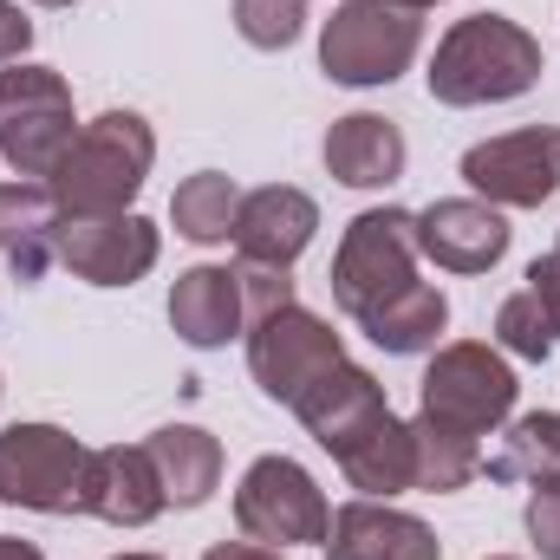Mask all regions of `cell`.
<instances>
[{
	"label": "cell",
	"instance_id": "1",
	"mask_svg": "<svg viewBox=\"0 0 560 560\" xmlns=\"http://www.w3.org/2000/svg\"><path fill=\"white\" fill-rule=\"evenodd\" d=\"M541 72H548V59L528 26H515L502 13H469L436 39V59L423 79H430L436 105L469 112V105H509V98L535 92Z\"/></svg>",
	"mask_w": 560,
	"mask_h": 560
},
{
	"label": "cell",
	"instance_id": "2",
	"mask_svg": "<svg viewBox=\"0 0 560 560\" xmlns=\"http://www.w3.org/2000/svg\"><path fill=\"white\" fill-rule=\"evenodd\" d=\"M150 163H156L150 125L138 112H105L72 138L59 170L46 176V189L59 196V215H125L138 202Z\"/></svg>",
	"mask_w": 560,
	"mask_h": 560
},
{
	"label": "cell",
	"instance_id": "3",
	"mask_svg": "<svg viewBox=\"0 0 560 560\" xmlns=\"http://www.w3.org/2000/svg\"><path fill=\"white\" fill-rule=\"evenodd\" d=\"M418 287V215L411 209H365L352 215L332 255V300L346 319H372L385 300Z\"/></svg>",
	"mask_w": 560,
	"mask_h": 560
},
{
	"label": "cell",
	"instance_id": "4",
	"mask_svg": "<svg viewBox=\"0 0 560 560\" xmlns=\"http://www.w3.org/2000/svg\"><path fill=\"white\" fill-rule=\"evenodd\" d=\"M423 46V13L398 0H346L319 33V66L332 85H392Z\"/></svg>",
	"mask_w": 560,
	"mask_h": 560
},
{
	"label": "cell",
	"instance_id": "5",
	"mask_svg": "<svg viewBox=\"0 0 560 560\" xmlns=\"http://www.w3.org/2000/svg\"><path fill=\"white\" fill-rule=\"evenodd\" d=\"M515 372L502 352H489L482 339H456V346H436L430 372L418 385V418L443 423V430H463V436H489L495 423H509L515 411Z\"/></svg>",
	"mask_w": 560,
	"mask_h": 560
},
{
	"label": "cell",
	"instance_id": "6",
	"mask_svg": "<svg viewBox=\"0 0 560 560\" xmlns=\"http://www.w3.org/2000/svg\"><path fill=\"white\" fill-rule=\"evenodd\" d=\"M79 138L72 118V85L52 66H13L0 72V156L7 170L46 183L59 170V156Z\"/></svg>",
	"mask_w": 560,
	"mask_h": 560
},
{
	"label": "cell",
	"instance_id": "7",
	"mask_svg": "<svg viewBox=\"0 0 560 560\" xmlns=\"http://www.w3.org/2000/svg\"><path fill=\"white\" fill-rule=\"evenodd\" d=\"M85 443L59 423H7L0 430V502L33 515H79L85 482Z\"/></svg>",
	"mask_w": 560,
	"mask_h": 560
},
{
	"label": "cell",
	"instance_id": "8",
	"mask_svg": "<svg viewBox=\"0 0 560 560\" xmlns=\"http://www.w3.org/2000/svg\"><path fill=\"white\" fill-rule=\"evenodd\" d=\"M326 495L319 482L293 463V456H261L248 463L242 489H235V528L255 548H300V541H326Z\"/></svg>",
	"mask_w": 560,
	"mask_h": 560
},
{
	"label": "cell",
	"instance_id": "9",
	"mask_svg": "<svg viewBox=\"0 0 560 560\" xmlns=\"http://www.w3.org/2000/svg\"><path fill=\"white\" fill-rule=\"evenodd\" d=\"M463 183L489 209H541L560 189V131L528 125V131H509V138L469 143L463 150Z\"/></svg>",
	"mask_w": 560,
	"mask_h": 560
},
{
	"label": "cell",
	"instance_id": "10",
	"mask_svg": "<svg viewBox=\"0 0 560 560\" xmlns=\"http://www.w3.org/2000/svg\"><path fill=\"white\" fill-rule=\"evenodd\" d=\"M346 359V346H339V332L319 319V313H306V306H280L268 319H255L248 326V372H255V385L275 398V405H293L326 365H339Z\"/></svg>",
	"mask_w": 560,
	"mask_h": 560
},
{
	"label": "cell",
	"instance_id": "11",
	"mask_svg": "<svg viewBox=\"0 0 560 560\" xmlns=\"http://www.w3.org/2000/svg\"><path fill=\"white\" fill-rule=\"evenodd\" d=\"M293 418L306 423V436H313L319 450H332V463H339L359 436H372L378 423L392 418V398H385V385H378L365 365L339 359V365H326V372L293 398Z\"/></svg>",
	"mask_w": 560,
	"mask_h": 560
},
{
	"label": "cell",
	"instance_id": "12",
	"mask_svg": "<svg viewBox=\"0 0 560 560\" xmlns=\"http://www.w3.org/2000/svg\"><path fill=\"white\" fill-rule=\"evenodd\" d=\"M59 261L92 287H131L156 268V229L143 215H66L59 222Z\"/></svg>",
	"mask_w": 560,
	"mask_h": 560
},
{
	"label": "cell",
	"instance_id": "13",
	"mask_svg": "<svg viewBox=\"0 0 560 560\" xmlns=\"http://www.w3.org/2000/svg\"><path fill=\"white\" fill-rule=\"evenodd\" d=\"M418 255L436 261L443 275H489L509 255V222H502V209H489L476 196L430 202L418 215Z\"/></svg>",
	"mask_w": 560,
	"mask_h": 560
},
{
	"label": "cell",
	"instance_id": "14",
	"mask_svg": "<svg viewBox=\"0 0 560 560\" xmlns=\"http://www.w3.org/2000/svg\"><path fill=\"white\" fill-rule=\"evenodd\" d=\"M163 509L170 502H163V482H156V463H150L143 443H112V450H92L85 456L79 515H98L112 528H143Z\"/></svg>",
	"mask_w": 560,
	"mask_h": 560
},
{
	"label": "cell",
	"instance_id": "15",
	"mask_svg": "<svg viewBox=\"0 0 560 560\" xmlns=\"http://www.w3.org/2000/svg\"><path fill=\"white\" fill-rule=\"evenodd\" d=\"M319 548H326V560H443L436 535L423 528L418 515H405L392 502H372V495L332 509Z\"/></svg>",
	"mask_w": 560,
	"mask_h": 560
},
{
	"label": "cell",
	"instance_id": "16",
	"mask_svg": "<svg viewBox=\"0 0 560 560\" xmlns=\"http://www.w3.org/2000/svg\"><path fill=\"white\" fill-rule=\"evenodd\" d=\"M319 229V209L306 189H287V183H268V189H248L242 209H235V255L242 261H268V268H293L306 255Z\"/></svg>",
	"mask_w": 560,
	"mask_h": 560
},
{
	"label": "cell",
	"instance_id": "17",
	"mask_svg": "<svg viewBox=\"0 0 560 560\" xmlns=\"http://www.w3.org/2000/svg\"><path fill=\"white\" fill-rule=\"evenodd\" d=\"M170 326H176V339L196 346V352L229 346V339L248 326L235 268H189V275H176V287H170Z\"/></svg>",
	"mask_w": 560,
	"mask_h": 560
},
{
	"label": "cell",
	"instance_id": "18",
	"mask_svg": "<svg viewBox=\"0 0 560 560\" xmlns=\"http://www.w3.org/2000/svg\"><path fill=\"white\" fill-rule=\"evenodd\" d=\"M59 196L33 176L0 183V255L13 261L20 280H39L46 261H59Z\"/></svg>",
	"mask_w": 560,
	"mask_h": 560
},
{
	"label": "cell",
	"instance_id": "19",
	"mask_svg": "<svg viewBox=\"0 0 560 560\" xmlns=\"http://www.w3.org/2000/svg\"><path fill=\"white\" fill-rule=\"evenodd\" d=\"M326 170L346 189H385L405 176V131L378 112H352L326 131Z\"/></svg>",
	"mask_w": 560,
	"mask_h": 560
},
{
	"label": "cell",
	"instance_id": "20",
	"mask_svg": "<svg viewBox=\"0 0 560 560\" xmlns=\"http://www.w3.org/2000/svg\"><path fill=\"white\" fill-rule=\"evenodd\" d=\"M150 463H156V482H163V502L176 509H202L222 482V443L196 423H163L150 443Z\"/></svg>",
	"mask_w": 560,
	"mask_h": 560
},
{
	"label": "cell",
	"instance_id": "21",
	"mask_svg": "<svg viewBox=\"0 0 560 560\" xmlns=\"http://www.w3.org/2000/svg\"><path fill=\"white\" fill-rule=\"evenodd\" d=\"M339 469H346V482H352L359 495H372V502H392V495L418 489V450H411V423L385 418L372 436H359V443L339 456Z\"/></svg>",
	"mask_w": 560,
	"mask_h": 560
},
{
	"label": "cell",
	"instance_id": "22",
	"mask_svg": "<svg viewBox=\"0 0 560 560\" xmlns=\"http://www.w3.org/2000/svg\"><path fill=\"white\" fill-rule=\"evenodd\" d=\"M443 326H450V300H443V287H430V280H418V287L398 293V300H385L372 319H359V332H365L378 352H398V359L430 352Z\"/></svg>",
	"mask_w": 560,
	"mask_h": 560
},
{
	"label": "cell",
	"instance_id": "23",
	"mask_svg": "<svg viewBox=\"0 0 560 560\" xmlns=\"http://www.w3.org/2000/svg\"><path fill=\"white\" fill-rule=\"evenodd\" d=\"M482 469H489V482H560V411H528V418L509 423V436H502V456L489 463L482 456Z\"/></svg>",
	"mask_w": 560,
	"mask_h": 560
},
{
	"label": "cell",
	"instance_id": "24",
	"mask_svg": "<svg viewBox=\"0 0 560 560\" xmlns=\"http://www.w3.org/2000/svg\"><path fill=\"white\" fill-rule=\"evenodd\" d=\"M235 209H242V189H235V176H222V170H202V176H189V183L170 196L176 235H189V242H202V248L235 235Z\"/></svg>",
	"mask_w": 560,
	"mask_h": 560
},
{
	"label": "cell",
	"instance_id": "25",
	"mask_svg": "<svg viewBox=\"0 0 560 560\" xmlns=\"http://www.w3.org/2000/svg\"><path fill=\"white\" fill-rule=\"evenodd\" d=\"M411 450H418V489L423 495H450L463 482L482 476V443L463 436V430H443V423L418 418L411 423Z\"/></svg>",
	"mask_w": 560,
	"mask_h": 560
},
{
	"label": "cell",
	"instance_id": "26",
	"mask_svg": "<svg viewBox=\"0 0 560 560\" xmlns=\"http://www.w3.org/2000/svg\"><path fill=\"white\" fill-rule=\"evenodd\" d=\"M495 346L515 352V359H535V365H541V359L560 346V319L528 293V287H522V293H509V300L495 306Z\"/></svg>",
	"mask_w": 560,
	"mask_h": 560
},
{
	"label": "cell",
	"instance_id": "27",
	"mask_svg": "<svg viewBox=\"0 0 560 560\" xmlns=\"http://www.w3.org/2000/svg\"><path fill=\"white\" fill-rule=\"evenodd\" d=\"M300 26H306V0H235V33L261 52L293 46Z\"/></svg>",
	"mask_w": 560,
	"mask_h": 560
},
{
	"label": "cell",
	"instance_id": "28",
	"mask_svg": "<svg viewBox=\"0 0 560 560\" xmlns=\"http://www.w3.org/2000/svg\"><path fill=\"white\" fill-rule=\"evenodd\" d=\"M235 280H242V313H248V326L268 319V313H280V306H293V280H287V268L235 261Z\"/></svg>",
	"mask_w": 560,
	"mask_h": 560
},
{
	"label": "cell",
	"instance_id": "29",
	"mask_svg": "<svg viewBox=\"0 0 560 560\" xmlns=\"http://www.w3.org/2000/svg\"><path fill=\"white\" fill-rule=\"evenodd\" d=\"M528 535H535L541 560H560V482H541L528 495Z\"/></svg>",
	"mask_w": 560,
	"mask_h": 560
},
{
	"label": "cell",
	"instance_id": "30",
	"mask_svg": "<svg viewBox=\"0 0 560 560\" xmlns=\"http://www.w3.org/2000/svg\"><path fill=\"white\" fill-rule=\"evenodd\" d=\"M26 46H33V20L20 13V0H0V66H20Z\"/></svg>",
	"mask_w": 560,
	"mask_h": 560
},
{
	"label": "cell",
	"instance_id": "31",
	"mask_svg": "<svg viewBox=\"0 0 560 560\" xmlns=\"http://www.w3.org/2000/svg\"><path fill=\"white\" fill-rule=\"evenodd\" d=\"M528 293H535V300L560 319V248H555V255H541V261L528 268Z\"/></svg>",
	"mask_w": 560,
	"mask_h": 560
},
{
	"label": "cell",
	"instance_id": "32",
	"mask_svg": "<svg viewBox=\"0 0 560 560\" xmlns=\"http://www.w3.org/2000/svg\"><path fill=\"white\" fill-rule=\"evenodd\" d=\"M202 560H280L275 548H255V541H222V548H209Z\"/></svg>",
	"mask_w": 560,
	"mask_h": 560
},
{
	"label": "cell",
	"instance_id": "33",
	"mask_svg": "<svg viewBox=\"0 0 560 560\" xmlns=\"http://www.w3.org/2000/svg\"><path fill=\"white\" fill-rule=\"evenodd\" d=\"M0 560H46L33 541H20V535H0Z\"/></svg>",
	"mask_w": 560,
	"mask_h": 560
},
{
	"label": "cell",
	"instance_id": "34",
	"mask_svg": "<svg viewBox=\"0 0 560 560\" xmlns=\"http://www.w3.org/2000/svg\"><path fill=\"white\" fill-rule=\"evenodd\" d=\"M398 7H418V13H423V7H436V0H398Z\"/></svg>",
	"mask_w": 560,
	"mask_h": 560
},
{
	"label": "cell",
	"instance_id": "35",
	"mask_svg": "<svg viewBox=\"0 0 560 560\" xmlns=\"http://www.w3.org/2000/svg\"><path fill=\"white\" fill-rule=\"evenodd\" d=\"M112 560H156V555H112Z\"/></svg>",
	"mask_w": 560,
	"mask_h": 560
},
{
	"label": "cell",
	"instance_id": "36",
	"mask_svg": "<svg viewBox=\"0 0 560 560\" xmlns=\"http://www.w3.org/2000/svg\"><path fill=\"white\" fill-rule=\"evenodd\" d=\"M39 7H72V0H39Z\"/></svg>",
	"mask_w": 560,
	"mask_h": 560
},
{
	"label": "cell",
	"instance_id": "37",
	"mask_svg": "<svg viewBox=\"0 0 560 560\" xmlns=\"http://www.w3.org/2000/svg\"><path fill=\"white\" fill-rule=\"evenodd\" d=\"M495 560H509V555H495Z\"/></svg>",
	"mask_w": 560,
	"mask_h": 560
}]
</instances>
